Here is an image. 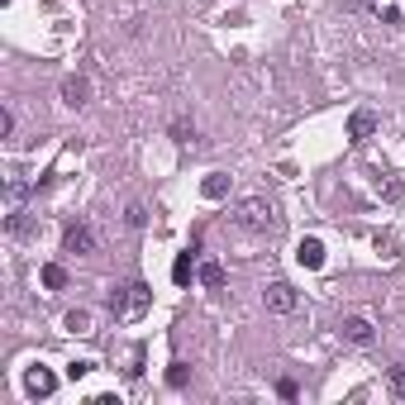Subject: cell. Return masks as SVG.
Returning <instances> with one entry per match:
<instances>
[{
  "instance_id": "3957f363",
  "label": "cell",
  "mask_w": 405,
  "mask_h": 405,
  "mask_svg": "<svg viewBox=\"0 0 405 405\" xmlns=\"http://www.w3.org/2000/svg\"><path fill=\"white\" fill-rule=\"evenodd\" d=\"M339 334H344V344H353V348H372L377 344V324L367 320V315H344L339 320Z\"/></svg>"
},
{
  "instance_id": "7a4b0ae2",
  "label": "cell",
  "mask_w": 405,
  "mask_h": 405,
  "mask_svg": "<svg viewBox=\"0 0 405 405\" xmlns=\"http://www.w3.org/2000/svg\"><path fill=\"white\" fill-rule=\"evenodd\" d=\"M234 224L253 229V234H272L277 229V210H272L267 196H243L239 205H234Z\"/></svg>"
},
{
  "instance_id": "9c48e42d",
  "label": "cell",
  "mask_w": 405,
  "mask_h": 405,
  "mask_svg": "<svg viewBox=\"0 0 405 405\" xmlns=\"http://www.w3.org/2000/svg\"><path fill=\"white\" fill-rule=\"evenodd\" d=\"M86 96H91V81H86V77H67V81H62V105L81 110V105H86Z\"/></svg>"
},
{
  "instance_id": "e0dca14e",
  "label": "cell",
  "mask_w": 405,
  "mask_h": 405,
  "mask_svg": "<svg viewBox=\"0 0 405 405\" xmlns=\"http://www.w3.org/2000/svg\"><path fill=\"white\" fill-rule=\"evenodd\" d=\"M186 381H191V367H186V362H172V367H167V386H172V391H182Z\"/></svg>"
},
{
  "instance_id": "6da1fadb",
  "label": "cell",
  "mask_w": 405,
  "mask_h": 405,
  "mask_svg": "<svg viewBox=\"0 0 405 405\" xmlns=\"http://www.w3.org/2000/svg\"><path fill=\"white\" fill-rule=\"evenodd\" d=\"M148 305H153V286H148V281H129V286L110 291V310H115V320H143Z\"/></svg>"
},
{
  "instance_id": "44dd1931",
  "label": "cell",
  "mask_w": 405,
  "mask_h": 405,
  "mask_svg": "<svg viewBox=\"0 0 405 405\" xmlns=\"http://www.w3.org/2000/svg\"><path fill=\"white\" fill-rule=\"evenodd\" d=\"M91 367H96V362H67V377L81 381V377H91Z\"/></svg>"
},
{
  "instance_id": "8992f818",
  "label": "cell",
  "mask_w": 405,
  "mask_h": 405,
  "mask_svg": "<svg viewBox=\"0 0 405 405\" xmlns=\"http://www.w3.org/2000/svg\"><path fill=\"white\" fill-rule=\"evenodd\" d=\"M62 248H67V253H96V229H91L86 219L67 224V229H62Z\"/></svg>"
},
{
  "instance_id": "277c9868",
  "label": "cell",
  "mask_w": 405,
  "mask_h": 405,
  "mask_svg": "<svg viewBox=\"0 0 405 405\" xmlns=\"http://www.w3.org/2000/svg\"><path fill=\"white\" fill-rule=\"evenodd\" d=\"M24 396L29 401H48L57 391V377H53V367H43V362H34V367H24Z\"/></svg>"
},
{
  "instance_id": "ba28073f",
  "label": "cell",
  "mask_w": 405,
  "mask_h": 405,
  "mask_svg": "<svg viewBox=\"0 0 405 405\" xmlns=\"http://www.w3.org/2000/svg\"><path fill=\"white\" fill-rule=\"evenodd\" d=\"M367 10L381 24H405V0H367Z\"/></svg>"
},
{
  "instance_id": "4fadbf2b",
  "label": "cell",
  "mask_w": 405,
  "mask_h": 405,
  "mask_svg": "<svg viewBox=\"0 0 405 405\" xmlns=\"http://www.w3.org/2000/svg\"><path fill=\"white\" fill-rule=\"evenodd\" d=\"M200 196H205V200H224V196H229V177H224V172H210V177L200 182Z\"/></svg>"
},
{
  "instance_id": "ac0fdd59",
  "label": "cell",
  "mask_w": 405,
  "mask_h": 405,
  "mask_svg": "<svg viewBox=\"0 0 405 405\" xmlns=\"http://www.w3.org/2000/svg\"><path fill=\"white\" fill-rule=\"evenodd\" d=\"M386 386H391V396H405V362H396V367L386 372Z\"/></svg>"
},
{
  "instance_id": "5b68a950",
  "label": "cell",
  "mask_w": 405,
  "mask_h": 405,
  "mask_svg": "<svg viewBox=\"0 0 405 405\" xmlns=\"http://www.w3.org/2000/svg\"><path fill=\"white\" fill-rule=\"evenodd\" d=\"M263 305H267L272 315H296L300 296H296V286H291V281H272L267 291H263Z\"/></svg>"
},
{
  "instance_id": "2e32d148",
  "label": "cell",
  "mask_w": 405,
  "mask_h": 405,
  "mask_svg": "<svg viewBox=\"0 0 405 405\" xmlns=\"http://www.w3.org/2000/svg\"><path fill=\"white\" fill-rule=\"evenodd\" d=\"M377 191H386V200H401L405 186L396 182V172H377Z\"/></svg>"
},
{
  "instance_id": "52a82bcc",
  "label": "cell",
  "mask_w": 405,
  "mask_h": 405,
  "mask_svg": "<svg viewBox=\"0 0 405 405\" xmlns=\"http://www.w3.org/2000/svg\"><path fill=\"white\" fill-rule=\"evenodd\" d=\"M377 110H353L348 115V143H367V138L377 134Z\"/></svg>"
},
{
  "instance_id": "7402d4cb",
  "label": "cell",
  "mask_w": 405,
  "mask_h": 405,
  "mask_svg": "<svg viewBox=\"0 0 405 405\" xmlns=\"http://www.w3.org/2000/svg\"><path fill=\"white\" fill-rule=\"evenodd\" d=\"M172 138H177V143H191V119H177V124H172Z\"/></svg>"
},
{
  "instance_id": "30bf717a",
  "label": "cell",
  "mask_w": 405,
  "mask_h": 405,
  "mask_svg": "<svg viewBox=\"0 0 405 405\" xmlns=\"http://www.w3.org/2000/svg\"><path fill=\"white\" fill-rule=\"evenodd\" d=\"M296 263H300V267H310V272L324 267V243L320 239H300L296 243Z\"/></svg>"
},
{
  "instance_id": "ffe728a7",
  "label": "cell",
  "mask_w": 405,
  "mask_h": 405,
  "mask_svg": "<svg viewBox=\"0 0 405 405\" xmlns=\"http://www.w3.org/2000/svg\"><path fill=\"white\" fill-rule=\"evenodd\" d=\"M124 219H129V229H143V224H148V210H143V205H129Z\"/></svg>"
},
{
  "instance_id": "cb8c5ba5",
  "label": "cell",
  "mask_w": 405,
  "mask_h": 405,
  "mask_svg": "<svg viewBox=\"0 0 405 405\" xmlns=\"http://www.w3.org/2000/svg\"><path fill=\"white\" fill-rule=\"evenodd\" d=\"M15 134V115H10V110H0V138H10Z\"/></svg>"
},
{
  "instance_id": "9a60e30c",
  "label": "cell",
  "mask_w": 405,
  "mask_h": 405,
  "mask_svg": "<svg viewBox=\"0 0 405 405\" xmlns=\"http://www.w3.org/2000/svg\"><path fill=\"white\" fill-rule=\"evenodd\" d=\"M38 277H43V286H48V291H62V286H67V267H62V263H48Z\"/></svg>"
},
{
  "instance_id": "5bb4252c",
  "label": "cell",
  "mask_w": 405,
  "mask_h": 405,
  "mask_svg": "<svg viewBox=\"0 0 405 405\" xmlns=\"http://www.w3.org/2000/svg\"><path fill=\"white\" fill-rule=\"evenodd\" d=\"M62 329L67 334H91V310H67L62 315Z\"/></svg>"
},
{
  "instance_id": "d6986e66",
  "label": "cell",
  "mask_w": 405,
  "mask_h": 405,
  "mask_svg": "<svg viewBox=\"0 0 405 405\" xmlns=\"http://www.w3.org/2000/svg\"><path fill=\"white\" fill-rule=\"evenodd\" d=\"M24 196H29L24 182H10V186H5V205H10V210H20V200H24Z\"/></svg>"
},
{
  "instance_id": "7c38bea8",
  "label": "cell",
  "mask_w": 405,
  "mask_h": 405,
  "mask_svg": "<svg viewBox=\"0 0 405 405\" xmlns=\"http://www.w3.org/2000/svg\"><path fill=\"white\" fill-rule=\"evenodd\" d=\"M196 277H200V286H205V291H224V267H219L215 258H210V263H200Z\"/></svg>"
},
{
  "instance_id": "8fae6325",
  "label": "cell",
  "mask_w": 405,
  "mask_h": 405,
  "mask_svg": "<svg viewBox=\"0 0 405 405\" xmlns=\"http://www.w3.org/2000/svg\"><path fill=\"white\" fill-rule=\"evenodd\" d=\"M200 272V263H196V248H186V253H177V263H172V281L177 286H186L191 277Z\"/></svg>"
},
{
  "instance_id": "603a6c76",
  "label": "cell",
  "mask_w": 405,
  "mask_h": 405,
  "mask_svg": "<svg viewBox=\"0 0 405 405\" xmlns=\"http://www.w3.org/2000/svg\"><path fill=\"white\" fill-rule=\"evenodd\" d=\"M277 391H281L286 401H296V396H300V386H296V381H291V377H281V381H277Z\"/></svg>"
}]
</instances>
